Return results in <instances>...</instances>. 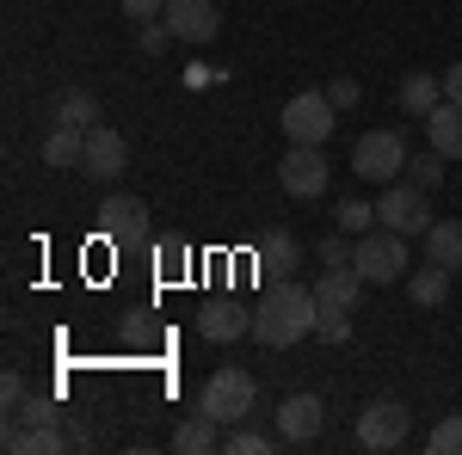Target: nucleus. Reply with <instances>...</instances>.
<instances>
[{"instance_id":"f03ea898","label":"nucleus","mask_w":462,"mask_h":455,"mask_svg":"<svg viewBox=\"0 0 462 455\" xmlns=\"http://www.w3.org/2000/svg\"><path fill=\"white\" fill-rule=\"evenodd\" d=\"M253 400H259V382H253L241 363H222L210 382H204V394H198V413H204V419H216L222 431H228V424H247Z\"/></svg>"},{"instance_id":"f704fd0d","label":"nucleus","mask_w":462,"mask_h":455,"mask_svg":"<svg viewBox=\"0 0 462 455\" xmlns=\"http://www.w3.org/2000/svg\"><path fill=\"white\" fill-rule=\"evenodd\" d=\"M62 431H69V450H87L93 443V424H62Z\"/></svg>"},{"instance_id":"39448f33","label":"nucleus","mask_w":462,"mask_h":455,"mask_svg":"<svg viewBox=\"0 0 462 455\" xmlns=\"http://www.w3.org/2000/svg\"><path fill=\"white\" fill-rule=\"evenodd\" d=\"M352 173L370 178V185H394V178L407 173V141H401V130H370V136H357Z\"/></svg>"},{"instance_id":"5701e85b","label":"nucleus","mask_w":462,"mask_h":455,"mask_svg":"<svg viewBox=\"0 0 462 455\" xmlns=\"http://www.w3.org/2000/svg\"><path fill=\"white\" fill-rule=\"evenodd\" d=\"M278 443H284L278 431H253V424H228V431H222V450L228 455H272Z\"/></svg>"},{"instance_id":"6ab92c4d","label":"nucleus","mask_w":462,"mask_h":455,"mask_svg":"<svg viewBox=\"0 0 462 455\" xmlns=\"http://www.w3.org/2000/svg\"><path fill=\"white\" fill-rule=\"evenodd\" d=\"M407 296H413L420 308H444V302H450V271L426 259L420 271H407Z\"/></svg>"},{"instance_id":"4468645a","label":"nucleus","mask_w":462,"mask_h":455,"mask_svg":"<svg viewBox=\"0 0 462 455\" xmlns=\"http://www.w3.org/2000/svg\"><path fill=\"white\" fill-rule=\"evenodd\" d=\"M198 332L210 345H235L241 332H253V308H241V302H204L198 308Z\"/></svg>"},{"instance_id":"f3484780","label":"nucleus","mask_w":462,"mask_h":455,"mask_svg":"<svg viewBox=\"0 0 462 455\" xmlns=\"http://www.w3.org/2000/svg\"><path fill=\"white\" fill-rule=\"evenodd\" d=\"M426 136H431V148H438L444 160H462V105L457 99H444V105L426 117Z\"/></svg>"},{"instance_id":"dca6fc26","label":"nucleus","mask_w":462,"mask_h":455,"mask_svg":"<svg viewBox=\"0 0 462 455\" xmlns=\"http://www.w3.org/2000/svg\"><path fill=\"white\" fill-rule=\"evenodd\" d=\"M444 105V74H407V80H401V111H407V117H420V123H426L431 111Z\"/></svg>"},{"instance_id":"c756f323","label":"nucleus","mask_w":462,"mask_h":455,"mask_svg":"<svg viewBox=\"0 0 462 455\" xmlns=\"http://www.w3.org/2000/svg\"><path fill=\"white\" fill-rule=\"evenodd\" d=\"M352 234H327V241H320V265H352Z\"/></svg>"},{"instance_id":"f257e3e1","label":"nucleus","mask_w":462,"mask_h":455,"mask_svg":"<svg viewBox=\"0 0 462 455\" xmlns=\"http://www.w3.org/2000/svg\"><path fill=\"white\" fill-rule=\"evenodd\" d=\"M315 314H320L315 289H302V283L284 278V283H272V289L253 302V339L272 345V350H290L296 339L315 332Z\"/></svg>"},{"instance_id":"a878e982","label":"nucleus","mask_w":462,"mask_h":455,"mask_svg":"<svg viewBox=\"0 0 462 455\" xmlns=\"http://www.w3.org/2000/svg\"><path fill=\"white\" fill-rule=\"evenodd\" d=\"M407 178H413L420 191H438V185H444V154H438V148H426V154H407Z\"/></svg>"},{"instance_id":"7c9ffc66","label":"nucleus","mask_w":462,"mask_h":455,"mask_svg":"<svg viewBox=\"0 0 462 455\" xmlns=\"http://www.w3.org/2000/svg\"><path fill=\"white\" fill-rule=\"evenodd\" d=\"M136 37H143V50L154 56V50H167V43H173V25H167V19H148V25H136Z\"/></svg>"},{"instance_id":"9b49d317","label":"nucleus","mask_w":462,"mask_h":455,"mask_svg":"<svg viewBox=\"0 0 462 455\" xmlns=\"http://www.w3.org/2000/svg\"><path fill=\"white\" fill-rule=\"evenodd\" d=\"M167 25H173L179 43H210L222 32V13H216V0H167V13H161Z\"/></svg>"},{"instance_id":"1a4fd4ad","label":"nucleus","mask_w":462,"mask_h":455,"mask_svg":"<svg viewBox=\"0 0 462 455\" xmlns=\"http://www.w3.org/2000/svg\"><path fill=\"white\" fill-rule=\"evenodd\" d=\"M333 99H327V93H296V99H284V136L290 141H327L333 136Z\"/></svg>"},{"instance_id":"393cba45","label":"nucleus","mask_w":462,"mask_h":455,"mask_svg":"<svg viewBox=\"0 0 462 455\" xmlns=\"http://www.w3.org/2000/svg\"><path fill=\"white\" fill-rule=\"evenodd\" d=\"M93 117H99V105H93V93H62V99H56V123H74V130H93Z\"/></svg>"},{"instance_id":"7ed1b4c3","label":"nucleus","mask_w":462,"mask_h":455,"mask_svg":"<svg viewBox=\"0 0 462 455\" xmlns=\"http://www.w3.org/2000/svg\"><path fill=\"white\" fill-rule=\"evenodd\" d=\"M6 450H13V455H62V450H69L62 413H56L50 400H25V413L6 419Z\"/></svg>"},{"instance_id":"2eb2a0df","label":"nucleus","mask_w":462,"mask_h":455,"mask_svg":"<svg viewBox=\"0 0 462 455\" xmlns=\"http://www.w3.org/2000/svg\"><path fill=\"white\" fill-rule=\"evenodd\" d=\"M364 289H370V283L357 278V265H327L320 283H315V302L320 308H346V314H352L357 302H364Z\"/></svg>"},{"instance_id":"9d476101","label":"nucleus","mask_w":462,"mask_h":455,"mask_svg":"<svg viewBox=\"0 0 462 455\" xmlns=\"http://www.w3.org/2000/svg\"><path fill=\"white\" fill-rule=\"evenodd\" d=\"M99 234L117 246H143L148 241V204L130 197V191H111L106 204H99Z\"/></svg>"},{"instance_id":"4be33fe9","label":"nucleus","mask_w":462,"mask_h":455,"mask_svg":"<svg viewBox=\"0 0 462 455\" xmlns=\"http://www.w3.org/2000/svg\"><path fill=\"white\" fill-rule=\"evenodd\" d=\"M253 265H259L265 278H290V265H296V241H290V234H259Z\"/></svg>"},{"instance_id":"2f4dec72","label":"nucleus","mask_w":462,"mask_h":455,"mask_svg":"<svg viewBox=\"0 0 462 455\" xmlns=\"http://www.w3.org/2000/svg\"><path fill=\"white\" fill-rule=\"evenodd\" d=\"M117 6H124V19H136V25H148V19L167 13V0H117Z\"/></svg>"},{"instance_id":"ddd939ff","label":"nucleus","mask_w":462,"mask_h":455,"mask_svg":"<svg viewBox=\"0 0 462 455\" xmlns=\"http://www.w3.org/2000/svg\"><path fill=\"white\" fill-rule=\"evenodd\" d=\"M320 424H327V406H320V394H290L284 406H278V437H284L290 450H296V443H315Z\"/></svg>"},{"instance_id":"aec40b11","label":"nucleus","mask_w":462,"mask_h":455,"mask_svg":"<svg viewBox=\"0 0 462 455\" xmlns=\"http://www.w3.org/2000/svg\"><path fill=\"white\" fill-rule=\"evenodd\" d=\"M426 259L444 271H462V222H431L426 228Z\"/></svg>"},{"instance_id":"412c9836","label":"nucleus","mask_w":462,"mask_h":455,"mask_svg":"<svg viewBox=\"0 0 462 455\" xmlns=\"http://www.w3.org/2000/svg\"><path fill=\"white\" fill-rule=\"evenodd\" d=\"M173 450L179 455H204V450H222V424L204 419V413H191V419L173 431Z\"/></svg>"},{"instance_id":"bb28decb","label":"nucleus","mask_w":462,"mask_h":455,"mask_svg":"<svg viewBox=\"0 0 462 455\" xmlns=\"http://www.w3.org/2000/svg\"><path fill=\"white\" fill-rule=\"evenodd\" d=\"M426 455H462V413H450V419H438V424H431Z\"/></svg>"},{"instance_id":"473e14b6","label":"nucleus","mask_w":462,"mask_h":455,"mask_svg":"<svg viewBox=\"0 0 462 455\" xmlns=\"http://www.w3.org/2000/svg\"><path fill=\"white\" fill-rule=\"evenodd\" d=\"M327 99H333L339 111H352V105H357V80H352V74H339V80L327 86Z\"/></svg>"},{"instance_id":"f8f14e48","label":"nucleus","mask_w":462,"mask_h":455,"mask_svg":"<svg viewBox=\"0 0 462 455\" xmlns=\"http://www.w3.org/2000/svg\"><path fill=\"white\" fill-rule=\"evenodd\" d=\"M130 167V141L117 136V130H87V160H80V173L87 178H99V185H111V178Z\"/></svg>"},{"instance_id":"6e6552de","label":"nucleus","mask_w":462,"mask_h":455,"mask_svg":"<svg viewBox=\"0 0 462 455\" xmlns=\"http://www.w3.org/2000/svg\"><path fill=\"white\" fill-rule=\"evenodd\" d=\"M278 185H284L290 197H320L327 191V154H320L315 141H290L284 148V160H278Z\"/></svg>"},{"instance_id":"20e7f679","label":"nucleus","mask_w":462,"mask_h":455,"mask_svg":"<svg viewBox=\"0 0 462 455\" xmlns=\"http://www.w3.org/2000/svg\"><path fill=\"white\" fill-rule=\"evenodd\" d=\"M352 265L364 283H401L413 265H407V234H394V228H370V234H357L352 246Z\"/></svg>"},{"instance_id":"b1692460","label":"nucleus","mask_w":462,"mask_h":455,"mask_svg":"<svg viewBox=\"0 0 462 455\" xmlns=\"http://www.w3.org/2000/svg\"><path fill=\"white\" fill-rule=\"evenodd\" d=\"M333 222H339V234H370V228H376V204H364V197H339V215H333Z\"/></svg>"},{"instance_id":"a211bd4d","label":"nucleus","mask_w":462,"mask_h":455,"mask_svg":"<svg viewBox=\"0 0 462 455\" xmlns=\"http://www.w3.org/2000/svg\"><path fill=\"white\" fill-rule=\"evenodd\" d=\"M87 160V130H74V123H56L50 136H43V167H80Z\"/></svg>"},{"instance_id":"72a5a7b5","label":"nucleus","mask_w":462,"mask_h":455,"mask_svg":"<svg viewBox=\"0 0 462 455\" xmlns=\"http://www.w3.org/2000/svg\"><path fill=\"white\" fill-rule=\"evenodd\" d=\"M444 99H457V105H462V62L444 68Z\"/></svg>"},{"instance_id":"c85d7f7f","label":"nucleus","mask_w":462,"mask_h":455,"mask_svg":"<svg viewBox=\"0 0 462 455\" xmlns=\"http://www.w3.org/2000/svg\"><path fill=\"white\" fill-rule=\"evenodd\" d=\"M25 400H32L25 376H19V369H6V376H0V406H6V419H13V413H25Z\"/></svg>"},{"instance_id":"0eeeda50","label":"nucleus","mask_w":462,"mask_h":455,"mask_svg":"<svg viewBox=\"0 0 462 455\" xmlns=\"http://www.w3.org/2000/svg\"><path fill=\"white\" fill-rule=\"evenodd\" d=\"M407 424H413V413L401 406V400H370L364 413H357V443L370 455H389L407 443Z\"/></svg>"},{"instance_id":"cd10ccee","label":"nucleus","mask_w":462,"mask_h":455,"mask_svg":"<svg viewBox=\"0 0 462 455\" xmlns=\"http://www.w3.org/2000/svg\"><path fill=\"white\" fill-rule=\"evenodd\" d=\"M315 339L346 345V339H352V314H346V308H320V314H315Z\"/></svg>"},{"instance_id":"423d86ee","label":"nucleus","mask_w":462,"mask_h":455,"mask_svg":"<svg viewBox=\"0 0 462 455\" xmlns=\"http://www.w3.org/2000/svg\"><path fill=\"white\" fill-rule=\"evenodd\" d=\"M376 215H383V228H394V234H426L431 228V191H420L413 178H394V185H383Z\"/></svg>"}]
</instances>
